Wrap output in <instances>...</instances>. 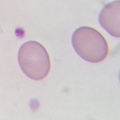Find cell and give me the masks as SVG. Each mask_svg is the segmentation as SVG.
Returning <instances> with one entry per match:
<instances>
[{
  "instance_id": "1",
  "label": "cell",
  "mask_w": 120,
  "mask_h": 120,
  "mask_svg": "<svg viewBox=\"0 0 120 120\" xmlns=\"http://www.w3.org/2000/svg\"><path fill=\"white\" fill-rule=\"evenodd\" d=\"M71 41L75 52L90 63L103 61L109 54V46L105 38L99 32L90 26L76 29Z\"/></svg>"
},
{
  "instance_id": "2",
  "label": "cell",
  "mask_w": 120,
  "mask_h": 120,
  "mask_svg": "<svg viewBox=\"0 0 120 120\" xmlns=\"http://www.w3.org/2000/svg\"><path fill=\"white\" fill-rule=\"evenodd\" d=\"M18 63L25 75L34 80L46 78L51 69V60L45 47L39 42L29 41L18 51Z\"/></svg>"
},
{
  "instance_id": "3",
  "label": "cell",
  "mask_w": 120,
  "mask_h": 120,
  "mask_svg": "<svg viewBox=\"0 0 120 120\" xmlns=\"http://www.w3.org/2000/svg\"><path fill=\"white\" fill-rule=\"evenodd\" d=\"M120 0H116L105 5L99 16L100 26L111 36L120 37Z\"/></svg>"
}]
</instances>
